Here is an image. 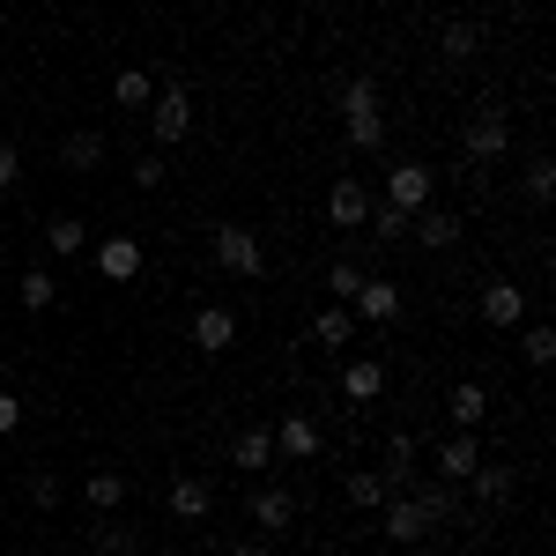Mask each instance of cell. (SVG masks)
<instances>
[{
    "instance_id": "1",
    "label": "cell",
    "mask_w": 556,
    "mask_h": 556,
    "mask_svg": "<svg viewBox=\"0 0 556 556\" xmlns=\"http://www.w3.org/2000/svg\"><path fill=\"white\" fill-rule=\"evenodd\" d=\"M208 253H215V267H223V275H245V282H260V275H267V245H260L253 223H215Z\"/></svg>"
},
{
    "instance_id": "2",
    "label": "cell",
    "mask_w": 556,
    "mask_h": 556,
    "mask_svg": "<svg viewBox=\"0 0 556 556\" xmlns=\"http://www.w3.org/2000/svg\"><path fill=\"white\" fill-rule=\"evenodd\" d=\"M460 149H468L475 164H497V156L513 149V119H505V104H475L468 127H460Z\"/></svg>"
},
{
    "instance_id": "3",
    "label": "cell",
    "mask_w": 556,
    "mask_h": 556,
    "mask_svg": "<svg viewBox=\"0 0 556 556\" xmlns=\"http://www.w3.org/2000/svg\"><path fill=\"white\" fill-rule=\"evenodd\" d=\"M149 112H156V149H178L193 134V97H186V83H156Z\"/></svg>"
},
{
    "instance_id": "4",
    "label": "cell",
    "mask_w": 556,
    "mask_h": 556,
    "mask_svg": "<svg viewBox=\"0 0 556 556\" xmlns=\"http://www.w3.org/2000/svg\"><path fill=\"white\" fill-rule=\"evenodd\" d=\"M379 527H386V542H393V549H416V542H430V534H438V527H430V513L408 497V490L379 505Z\"/></svg>"
},
{
    "instance_id": "5",
    "label": "cell",
    "mask_w": 556,
    "mask_h": 556,
    "mask_svg": "<svg viewBox=\"0 0 556 556\" xmlns=\"http://www.w3.org/2000/svg\"><path fill=\"white\" fill-rule=\"evenodd\" d=\"M386 208L424 215L430 208V164H386Z\"/></svg>"
},
{
    "instance_id": "6",
    "label": "cell",
    "mask_w": 556,
    "mask_h": 556,
    "mask_svg": "<svg viewBox=\"0 0 556 556\" xmlns=\"http://www.w3.org/2000/svg\"><path fill=\"white\" fill-rule=\"evenodd\" d=\"M386 482V497H401V490H416V438L408 430H393L386 438V453H379V468H371Z\"/></svg>"
},
{
    "instance_id": "7",
    "label": "cell",
    "mask_w": 556,
    "mask_h": 556,
    "mask_svg": "<svg viewBox=\"0 0 556 556\" xmlns=\"http://www.w3.org/2000/svg\"><path fill=\"white\" fill-rule=\"evenodd\" d=\"M482 319H490V327H505V334H513V327H527V290H519L513 275L482 282Z\"/></svg>"
},
{
    "instance_id": "8",
    "label": "cell",
    "mask_w": 556,
    "mask_h": 556,
    "mask_svg": "<svg viewBox=\"0 0 556 556\" xmlns=\"http://www.w3.org/2000/svg\"><path fill=\"white\" fill-rule=\"evenodd\" d=\"M267 430H275V460H319L327 453V438H319L312 416H282V424H267Z\"/></svg>"
},
{
    "instance_id": "9",
    "label": "cell",
    "mask_w": 556,
    "mask_h": 556,
    "mask_svg": "<svg viewBox=\"0 0 556 556\" xmlns=\"http://www.w3.org/2000/svg\"><path fill=\"white\" fill-rule=\"evenodd\" d=\"M230 468H238V475H267V468H275V430L245 424L238 438H230Z\"/></svg>"
},
{
    "instance_id": "10",
    "label": "cell",
    "mask_w": 556,
    "mask_h": 556,
    "mask_svg": "<svg viewBox=\"0 0 556 556\" xmlns=\"http://www.w3.org/2000/svg\"><path fill=\"white\" fill-rule=\"evenodd\" d=\"M475 468H482V438H475V430H453V438L438 445V475H445V482L460 490Z\"/></svg>"
},
{
    "instance_id": "11",
    "label": "cell",
    "mask_w": 556,
    "mask_h": 556,
    "mask_svg": "<svg viewBox=\"0 0 556 556\" xmlns=\"http://www.w3.org/2000/svg\"><path fill=\"white\" fill-rule=\"evenodd\" d=\"M97 275L104 282H134L141 275V238H127V230L119 238H97Z\"/></svg>"
},
{
    "instance_id": "12",
    "label": "cell",
    "mask_w": 556,
    "mask_h": 556,
    "mask_svg": "<svg viewBox=\"0 0 556 556\" xmlns=\"http://www.w3.org/2000/svg\"><path fill=\"white\" fill-rule=\"evenodd\" d=\"M230 342H238V312H230V304H201V312H193V349L223 356Z\"/></svg>"
},
{
    "instance_id": "13",
    "label": "cell",
    "mask_w": 556,
    "mask_h": 556,
    "mask_svg": "<svg viewBox=\"0 0 556 556\" xmlns=\"http://www.w3.org/2000/svg\"><path fill=\"white\" fill-rule=\"evenodd\" d=\"M364 215H371V193H364L356 178H334V186H327V223H334V230H364Z\"/></svg>"
},
{
    "instance_id": "14",
    "label": "cell",
    "mask_w": 556,
    "mask_h": 556,
    "mask_svg": "<svg viewBox=\"0 0 556 556\" xmlns=\"http://www.w3.org/2000/svg\"><path fill=\"white\" fill-rule=\"evenodd\" d=\"M349 312H356V319H371V327L401 319V282H379V275H364V290L349 298Z\"/></svg>"
},
{
    "instance_id": "15",
    "label": "cell",
    "mask_w": 556,
    "mask_h": 556,
    "mask_svg": "<svg viewBox=\"0 0 556 556\" xmlns=\"http://www.w3.org/2000/svg\"><path fill=\"white\" fill-rule=\"evenodd\" d=\"M164 513H172V519H208L215 513V490L201 482V475H178L172 490H164Z\"/></svg>"
},
{
    "instance_id": "16",
    "label": "cell",
    "mask_w": 556,
    "mask_h": 556,
    "mask_svg": "<svg viewBox=\"0 0 556 556\" xmlns=\"http://www.w3.org/2000/svg\"><path fill=\"white\" fill-rule=\"evenodd\" d=\"M334 104H342V127H356V119H386V97H379V83H371V75H349Z\"/></svg>"
},
{
    "instance_id": "17",
    "label": "cell",
    "mask_w": 556,
    "mask_h": 556,
    "mask_svg": "<svg viewBox=\"0 0 556 556\" xmlns=\"http://www.w3.org/2000/svg\"><path fill=\"white\" fill-rule=\"evenodd\" d=\"M83 505H89L97 519H112L119 505H127V475H119V468H89V482H83Z\"/></svg>"
},
{
    "instance_id": "18",
    "label": "cell",
    "mask_w": 556,
    "mask_h": 556,
    "mask_svg": "<svg viewBox=\"0 0 556 556\" xmlns=\"http://www.w3.org/2000/svg\"><path fill=\"white\" fill-rule=\"evenodd\" d=\"M379 393H386V364H379V356L342 364V401H356V408H364V401H379Z\"/></svg>"
},
{
    "instance_id": "19",
    "label": "cell",
    "mask_w": 556,
    "mask_h": 556,
    "mask_svg": "<svg viewBox=\"0 0 556 556\" xmlns=\"http://www.w3.org/2000/svg\"><path fill=\"white\" fill-rule=\"evenodd\" d=\"M408 238L430 245V253H453V245H460V223H453L445 208H424V215H408Z\"/></svg>"
},
{
    "instance_id": "20",
    "label": "cell",
    "mask_w": 556,
    "mask_h": 556,
    "mask_svg": "<svg viewBox=\"0 0 556 556\" xmlns=\"http://www.w3.org/2000/svg\"><path fill=\"white\" fill-rule=\"evenodd\" d=\"M245 513H253L260 534H282V527L298 519V497H290V490H253V505H245Z\"/></svg>"
},
{
    "instance_id": "21",
    "label": "cell",
    "mask_w": 556,
    "mask_h": 556,
    "mask_svg": "<svg viewBox=\"0 0 556 556\" xmlns=\"http://www.w3.org/2000/svg\"><path fill=\"white\" fill-rule=\"evenodd\" d=\"M445 408H453V430H475L482 416H490V386H482V379H460L453 393H445Z\"/></svg>"
},
{
    "instance_id": "22",
    "label": "cell",
    "mask_w": 556,
    "mask_h": 556,
    "mask_svg": "<svg viewBox=\"0 0 556 556\" xmlns=\"http://www.w3.org/2000/svg\"><path fill=\"white\" fill-rule=\"evenodd\" d=\"M438 52H445V67H468L475 52H482V30H475L468 15H453V23L438 30Z\"/></svg>"
},
{
    "instance_id": "23",
    "label": "cell",
    "mask_w": 556,
    "mask_h": 556,
    "mask_svg": "<svg viewBox=\"0 0 556 556\" xmlns=\"http://www.w3.org/2000/svg\"><path fill=\"white\" fill-rule=\"evenodd\" d=\"M60 164H67V172H97V164H104V134L75 127L67 141H60Z\"/></svg>"
},
{
    "instance_id": "24",
    "label": "cell",
    "mask_w": 556,
    "mask_h": 556,
    "mask_svg": "<svg viewBox=\"0 0 556 556\" xmlns=\"http://www.w3.org/2000/svg\"><path fill=\"white\" fill-rule=\"evenodd\" d=\"M349 334H356V312H349V304H327V312L312 319V342L319 349H349Z\"/></svg>"
},
{
    "instance_id": "25",
    "label": "cell",
    "mask_w": 556,
    "mask_h": 556,
    "mask_svg": "<svg viewBox=\"0 0 556 556\" xmlns=\"http://www.w3.org/2000/svg\"><path fill=\"white\" fill-rule=\"evenodd\" d=\"M149 97H156V75H149V67H119V83H112V104H127V112H149Z\"/></svg>"
},
{
    "instance_id": "26",
    "label": "cell",
    "mask_w": 556,
    "mask_h": 556,
    "mask_svg": "<svg viewBox=\"0 0 556 556\" xmlns=\"http://www.w3.org/2000/svg\"><path fill=\"white\" fill-rule=\"evenodd\" d=\"M468 482H475V497H482V505H505V497H513V482H519V475L505 468V460H482V468H475Z\"/></svg>"
},
{
    "instance_id": "27",
    "label": "cell",
    "mask_w": 556,
    "mask_h": 556,
    "mask_svg": "<svg viewBox=\"0 0 556 556\" xmlns=\"http://www.w3.org/2000/svg\"><path fill=\"white\" fill-rule=\"evenodd\" d=\"M45 245H52V253H83L89 223H83V215H52V223H45Z\"/></svg>"
},
{
    "instance_id": "28",
    "label": "cell",
    "mask_w": 556,
    "mask_h": 556,
    "mask_svg": "<svg viewBox=\"0 0 556 556\" xmlns=\"http://www.w3.org/2000/svg\"><path fill=\"white\" fill-rule=\"evenodd\" d=\"M416 505L430 513V527H445V519H460V497H453V482H430V490H408Z\"/></svg>"
},
{
    "instance_id": "29",
    "label": "cell",
    "mask_w": 556,
    "mask_h": 556,
    "mask_svg": "<svg viewBox=\"0 0 556 556\" xmlns=\"http://www.w3.org/2000/svg\"><path fill=\"white\" fill-rule=\"evenodd\" d=\"M89 549H97V556H134L141 542H134L119 519H97V527H89Z\"/></svg>"
},
{
    "instance_id": "30",
    "label": "cell",
    "mask_w": 556,
    "mask_h": 556,
    "mask_svg": "<svg viewBox=\"0 0 556 556\" xmlns=\"http://www.w3.org/2000/svg\"><path fill=\"white\" fill-rule=\"evenodd\" d=\"M15 298H23V312H52V298H60V282H52L45 267H30V275L15 282Z\"/></svg>"
},
{
    "instance_id": "31",
    "label": "cell",
    "mask_w": 556,
    "mask_h": 556,
    "mask_svg": "<svg viewBox=\"0 0 556 556\" xmlns=\"http://www.w3.org/2000/svg\"><path fill=\"white\" fill-rule=\"evenodd\" d=\"M519 356H527L534 371H542V364H556V327H542V319H534V327H519Z\"/></svg>"
},
{
    "instance_id": "32",
    "label": "cell",
    "mask_w": 556,
    "mask_h": 556,
    "mask_svg": "<svg viewBox=\"0 0 556 556\" xmlns=\"http://www.w3.org/2000/svg\"><path fill=\"white\" fill-rule=\"evenodd\" d=\"M364 230H371L379 245H393V238H408V215H401V208H386V201H379V208L364 215Z\"/></svg>"
},
{
    "instance_id": "33",
    "label": "cell",
    "mask_w": 556,
    "mask_h": 556,
    "mask_svg": "<svg viewBox=\"0 0 556 556\" xmlns=\"http://www.w3.org/2000/svg\"><path fill=\"white\" fill-rule=\"evenodd\" d=\"M349 505H356V513H379V505H386V482H379L371 468H364V475H349Z\"/></svg>"
},
{
    "instance_id": "34",
    "label": "cell",
    "mask_w": 556,
    "mask_h": 556,
    "mask_svg": "<svg viewBox=\"0 0 556 556\" xmlns=\"http://www.w3.org/2000/svg\"><path fill=\"white\" fill-rule=\"evenodd\" d=\"M327 290H334V304H349L364 290V267H356V260H334V267H327Z\"/></svg>"
},
{
    "instance_id": "35",
    "label": "cell",
    "mask_w": 556,
    "mask_h": 556,
    "mask_svg": "<svg viewBox=\"0 0 556 556\" xmlns=\"http://www.w3.org/2000/svg\"><path fill=\"white\" fill-rule=\"evenodd\" d=\"M549 193H556V164L534 156V164H527V201H549Z\"/></svg>"
},
{
    "instance_id": "36",
    "label": "cell",
    "mask_w": 556,
    "mask_h": 556,
    "mask_svg": "<svg viewBox=\"0 0 556 556\" xmlns=\"http://www.w3.org/2000/svg\"><path fill=\"white\" fill-rule=\"evenodd\" d=\"M60 497H67V490H60V475H30V505H38V513H52V505H60Z\"/></svg>"
},
{
    "instance_id": "37",
    "label": "cell",
    "mask_w": 556,
    "mask_h": 556,
    "mask_svg": "<svg viewBox=\"0 0 556 556\" xmlns=\"http://www.w3.org/2000/svg\"><path fill=\"white\" fill-rule=\"evenodd\" d=\"M164 172H172V164H164V156H156V149H149V156H141V164H134V186H141V193H156V186H164Z\"/></svg>"
},
{
    "instance_id": "38",
    "label": "cell",
    "mask_w": 556,
    "mask_h": 556,
    "mask_svg": "<svg viewBox=\"0 0 556 556\" xmlns=\"http://www.w3.org/2000/svg\"><path fill=\"white\" fill-rule=\"evenodd\" d=\"M15 178H23V156H15V141H0V201L15 193Z\"/></svg>"
},
{
    "instance_id": "39",
    "label": "cell",
    "mask_w": 556,
    "mask_h": 556,
    "mask_svg": "<svg viewBox=\"0 0 556 556\" xmlns=\"http://www.w3.org/2000/svg\"><path fill=\"white\" fill-rule=\"evenodd\" d=\"M23 424V401H15V393H8V386H0V438H8V430Z\"/></svg>"
},
{
    "instance_id": "40",
    "label": "cell",
    "mask_w": 556,
    "mask_h": 556,
    "mask_svg": "<svg viewBox=\"0 0 556 556\" xmlns=\"http://www.w3.org/2000/svg\"><path fill=\"white\" fill-rule=\"evenodd\" d=\"M223 556H267V549H260V542H238V549H223Z\"/></svg>"
}]
</instances>
